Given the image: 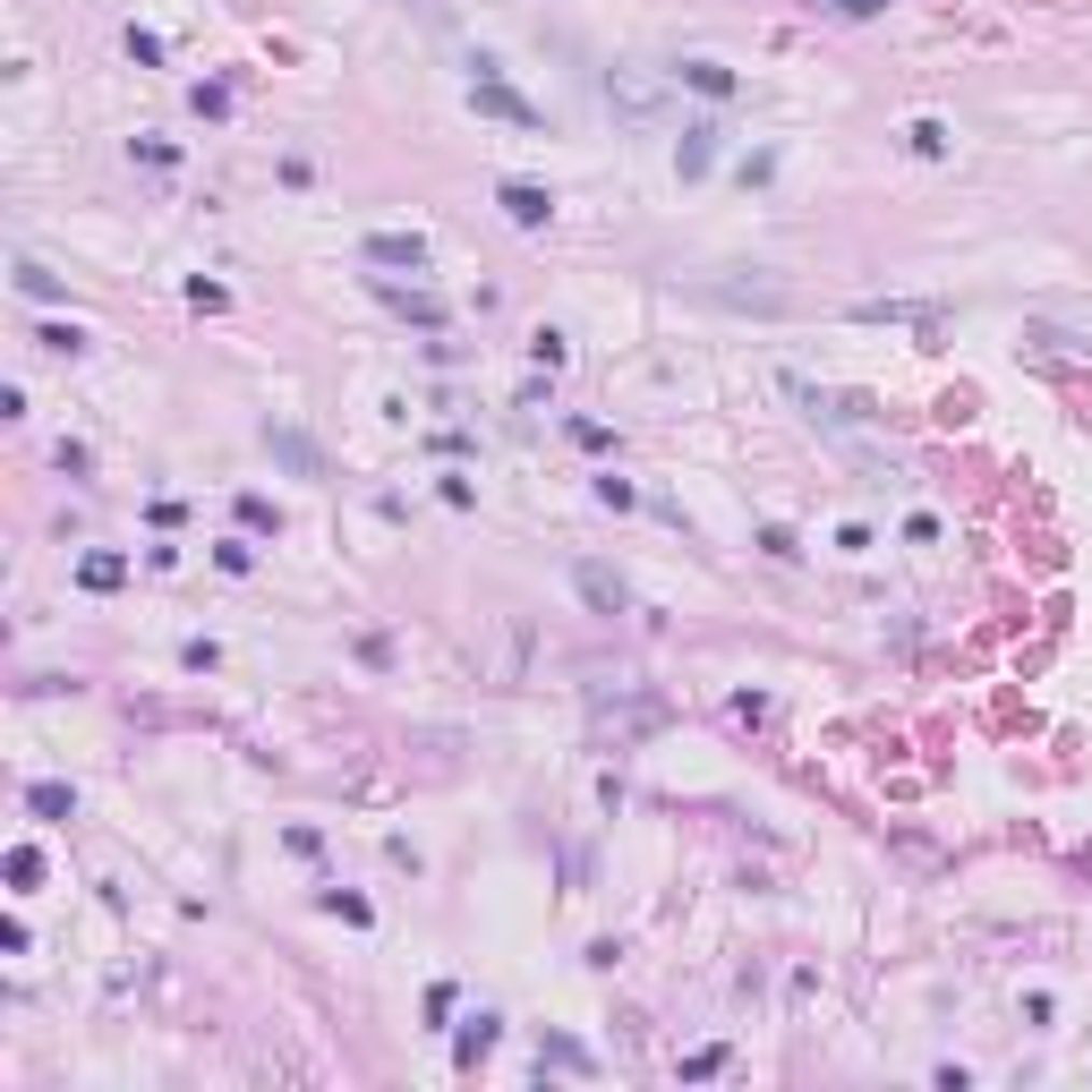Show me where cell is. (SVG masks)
Wrapping results in <instances>:
<instances>
[{
    "instance_id": "cell-1",
    "label": "cell",
    "mask_w": 1092,
    "mask_h": 1092,
    "mask_svg": "<svg viewBox=\"0 0 1092 1092\" xmlns=\"http://www.w3.org/2000/svg\"><path fill=\"white\" fill-rule=\"evenodd\" d=\"M470 103H479V112H495V120H512V128H538V120H547V112H538V103H521L504 77H470Z\"/></svg>"
},
{
    "instance_id": "cell-2",
    "label": "cell",
    "mask_w": 1092,
    "mask_h": 1092,
    "mask_svg": "<svg viewBox=\"0 0 1092 1092\" xmlns=\"http://www.w3.org/2000/svg\"><path fill=\"white\" fill-rule=\"evenodd\" d=\"M607 95L623 103V112H632V120H657V112H666L657 77H640V69H614V77H607Z\"/></svg>"
},
{
    "instance_id": "cell-3",
    "label": "cell",
    "mask_w": 1092,
    "mask_h": 1092,
    "mask_svg": "<svg viewBox=\"0 0 1092 1092\" xmlns=\"http://www.w3.org/2000/svg\"><path fill=\"white\" fill-rule=\"evenodd\" d=\"M504 214H512L521 231H538V223H555V197L529 188V180H504Z\"/></svg>"
},
{
    "instance_id": "cell-4",
    "label": "cell",
    "mask_w": 1092,
    "mask_h": 1092,
    "mask_svg": "<svg viewBox=\"0 0 1092 1092\" xmlns=\"http://www.w3.org/2000/svg\"><path fill=\"white\" fill-rule=\"evenodd\" d=\"M367 256H375V265H410V273H419V265H427V240H419V231H384V240H367Z\"/></svg>"
},
{
    "instance_id": "cell-5",
    "label": "cell",
    "mask_w": 1092,
    "mask_h": 1092,
    "mask_svg": "<svg viewBox=\"0 0 1092 1092\" xmlns=\"http://www.w3.org/2000/svg\"><path fill=\"white\" fill-rule=\"evenodd\" d=\"M572 581H581V598H590V607H607V614H623V581H614L607 564H581V572H572Z\"/></svg>"
},
{
    "instance_id": "cell-6",
    "label": "cell",
    "mask_w": 1092,
    "mask_h": 1092,
    "mask_svg": "<svg viewBox=\"0 0 1092 1092\" xmlns=\"http://www.w3.org/2000/svg\"><path fill=\"white\" fill-rule=\"evenodd\" d=\"M675 77H683V86H700V95H734V77L718 69V60H683Z\"/></svg>"
},
{
    "instance_id": "cell-7",
    "label": "cell",
    "mask_w": 1092,
    "mask_h": 1092,
    "mask_svg": "<svg viewBox=\"0 0 1092 1092\" xmlns=\"http://www.w3.org/2000/svg\"><path fill=\"white\" fill-rule=\"evenodd\" d=\"M77 572H86V590H112V581H120V555H86Z\"/></svg>"
},
{
    "instance_id": "cell-8",
    "label": "cell",
    "mask_w": 1092,
    "mask_h": 1092,
    "mask_svg": "<svg viewBox=\"0 0 1092 1092\" xmlns=\"http://www.w3.org/2000/svg\"><path fill=\"white\" fill-rule=\"evenodd\" d=\"M905 137H913V154H948V128H939V120H913Z\"/></svg>"
},
{
    "instance_id": "cell-9",
    "label": "cell",
    "mask_w": 1092,
    "mask_h": 1092,
    "mask_svg": "<svg viewBox=\"0 0 1092 1092\" xmlns=\"http://www.w3.org/2000/svg\"><path fill=\"white\" fill-rule=\"evenodd\" d=\"M17 290H26V299H52V290H60V282H52V273H43V265H17Z\"/></svg>"
},
{
    "instance_id": "cell-10",
    "label": "cell",
    "mask_w": 1092,
    "mask_h": 1092,
    "mask_svg": "<svg viewBox=\"0 0 1092 1092\" xmlns=\"http://www.w3.org/2000/svg\"><path fill=\"white\" fill-rule=\"evenodd\" d=\"M26 803H34V811H43V820H60V811H69V785H34V794H26Z\"/></svg>"
},
{
    "instance_id": "cell-11",
    "label": "cell",
    "mask_w": 1092,
    "mask_h": 1092,
    "mask_svg": "<svg viewBox=\"0 0 1092 1092\" xmlns=\"http://www.w3.org/2000/svg\"><path fill=\"white\" fill-rule=\"evenodd\" d=\"M837 17H870V9H888V0H828Z\"/></svg>"
}]
</instances>
